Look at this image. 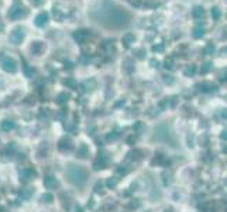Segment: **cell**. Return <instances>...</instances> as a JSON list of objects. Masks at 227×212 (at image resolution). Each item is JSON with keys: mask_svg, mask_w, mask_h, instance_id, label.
Segmentation results:
<instances>
[{"mask_svg": "<svg viewBox=\"0 0 227 212\" xmlns=\"http://www.w3.org/2000/svg\"><path fill=\"white\" fill-rule=\"evenodd\" d=\"M27 14V11H26V9L20 4V3H14L11 7H10V10H9V17L10 18H13V20H18V18H21L23 16H26Z\"/></svg>", "mask_w": 227, "mask_h": 212, "instance_id": "1", "label": "cell"}, {"mask_svg": "<svg viewBox=\"0 0 227 212\" xmlns=\"http://www.w3.org/2000/svg\"><path fill=\"white\" fill-rule=\"evenodd\" d=\"M1 67L6 72H16L17 69V62L13 58H4L1 61Z\"/></svg>", "mask_w": 227, "mask_h": 212, "instance_id": "2", "label": "cell"}, {"mask_svg": "<svg viewBox=\"0 0 227 212\" xmlns=\"http://www.w3.org/2000/svg\"><path fill=\"white\" fill-rule=\"evenodd\" d=\"M23 38H24V31H23V28H16V30H13L11 34H10V37H9V40L13 42V44H20V42L23 41Z\"/></svg>", "mask_w": 227, "mask_h": 212, "instance_id": "3", "label": "cell"}, {"mask_svg": "<svg viewBox=\"0 0 227 212\" xmlns=\"http://www.w3.org/2000/svg\"><path fill=\"white\" fill-rule=\"evenodd\" d=\"M47 23H48V14H47L45 11L39 13L37 17H36V24H37L38 27H44Z\"/></svg>", "mask_w": 227, "mask_h": 212, "instance_id": "4", "label": "cell"}, {"mask_svg": "<svg viewBox=\"0 0 227 212\" xmlns=\"http://www.w3.org/2000/svg\"><path fill=\"white\" fill-rule=\"evenodd\" d=\"M88 36H89V33H88L86 30H79V31L74 33V38H75L78 42H85Z\"/></svg>", "mask_w": 227, "mask_h": 212, "instance_id": "5", "label": "cell"}, {"mask_svg": "<svg viewBox=\"0 0 227 212\" xmlns=\"http://www.w3.org/2000/svg\"><path fill=\"white\" fill-rule=\"evenodd\" d=\"M42 50H44V44L39 41H36L31 44V52H34L36 55H39L41 52H42Z\"/></svg>", "mask_w": 227, "mask_h": 212, "instance_id": "6", "label": "cell"}, {"mask_svg": "<svg viewBox=\"0 0 227 212\" xmlns=\"http://www.w3.org/2000/svg\"><path fill=\"white\" fill-rule=\"evenodd\" d=\"M203 7H200V6H196L193 10H192V16L195 17V18H199V17H202L203 16Z\"/></svg>", "mask_w": 227, "mask_h": 212, "instance_id": "7", "label": "cell"}, {"mask_svg": "<svg viewBox=\"0 0 227 212\" xmlns=\"http://www.w3.org/2000/svg\"><path fill=\"white\" fill-rule=\"evenodd\" d=\"M212 17H213V20H219L222 17V11H220L219 7H213L212 9Z\"/></svg>", "mask_w": 227, "mask_h": 212, "instance_id": "8", "label": "cell"}, {"mask_svg": "<svg viewBox=\"0 0 227 212\" xmlns=\"http://www.w3.org/2000/svg\"><path fill=\"white\" fill-rule=\"evenodd\" d=\"M68 98H69V95L65 93V92H62V93H59V95L57 96V102H58V103H64V102L68 100Z\"/></svg>", "mask_w": 227, "mask_h": 212, "instance_id": "9", "label": "cell"}, {"mask_svg": "<svg viewBox=\"0 0 227 212\" xmlns=\"http://www.w3.org/2000/svg\"><path fill=\"white\" fill-rule=\"evenodd\" d=\"M14 127V123L11 122V120H4V122H1V129L3 130H10V129H13Z\"/></svg>", "mask_w": 227, "mask_h": 212, "instance_id": "10", "label": "cell"}, {"mask_svg": "<svg viewBox=\"0 0 227 212\" xmlns=\"http://www.w3.org/2000/svg\"><path fill=\"white\" fill-rule=\"evenodd\" d=\"M203 34H205L203 27H196V28L193 30V37H195V38H199V37H202Z\"/></svg>", "mask_w": 227, "mask_h": 212, "instance_id": "11", "label": "cell"}, {"mask_svg": "<svg viewBox=\"0 0 227 212\" xmlns=\"http://www.w3.org/2000/svg\"><path fill=\"white\" fill-rule=\"evenodd\" d=\"M213 51H214V47H213V44H207L206 47H205V52L206 54H213Z\"/></svg>", "mask_w": 227, "mask_h": 212, "instance_id": "12", "label": "cell"}, {"mask_svg": "<svg viewBox=\"0 0 227 212\" xmlns=\"http://www.w3.org/2000/svg\"><path fill=\"white\" fill-rule=\"evenodd\" d=\"M123 41H124V42H126V44H127V45H128L130 42H133V41H134V37H133L131 34H127V36H124V38H123Z\"/></svg>", "mask_w": 227, "mask_h": 212, "instance_id": "13", "label": "cell"}, {"mask_svg": "<svg viewBox=\"0 0 227 212\" xmlns=\"http://www.w3.org/2000/svg\"><path fill=\"white\" fill-rule=\"evenodd\" d=\"M193 72H195V65H190L185 69V75H193Z\"/></svg>", "mask_w": 227, "mask_h": 212, "instance_id": "14", "label": "cell"}, {"mask_svg": "<svg viewBox=\"0 0 227 212\" xmlns=\"http://www.w3.org/2000/svg\"><path fill=\"white\" fill-rule=\"evenodd\" d=\"M209 69H210V64H209V62H206V64H205V65H203V68H202V69H200V71H202V72H203V74H205V72H207V71H209Z\"/></svg>", "mask_w": 227, "mask_h": 212, "instance_id": "15", "label": "cell"}, {"mask_svg": "<svg viewBox=\"0 0 227 212\" xmlns=\"http://www.w3.org/2000/svg\"><path fill=\"white\" fill-rule=\"evenodd\" d=\"M165 68H166V69H168V68H169V69L172 68V59H171V58L165 61Z\"/></svg>", "mask_w": 227, "mask_h": 212, "instance_id": "16", "label": "cell"}, {"mask_svg": "<svg viewBox=\"0 0 227 212\" xmlns=\"http://www.w3.org/2000/svg\"><path fill=\"white\" fill-rule=\"evenodd\" d=\"M162 50H164L162 45H154V47H152V51H155V52H157V51H162Z\"/></svg>", "mask_w": 227, "mask_h": 212, "instance_id": "17", "label": "cell"}, {"mask_svg": "<svg viewBox=\"0 0 227 212\" xmlns=\"http://www.w3.org/2000/svg\"><path fill=\"white\" fill-rule=\"evenodd\" d=\"M33 1H34V3H37V4H38V3H39V1H42V0H33Z\"/></svg>", "mask_w": 227, "mask_h": 212, "instance_id": "18", "label": "cell"}]
</instances>
